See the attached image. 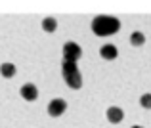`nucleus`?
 Returning <instances> with one entry per match:
<instances>
[{
  "label": "nucleus",
  "mask_w": 151,
  "mask_h": 128,
  "mask_svg": "<svg viewBox=\"0 0 151 128\" xmlns=\"http://www.w3.org/2000/svg\"><path fill=\"white\" fill-rule=\"evenodd\" d=\"M81 55H82V50L77 42H67L65 46H63V61L77 63L78 59H81Z\"/></svg>",
  "instance_id": "3"
},
{
  "label": "nucleus",
  "mask_w": 151,
  "mask_h": 128,
  "mask_svg": "<svg viewBox=\"0 0 151 128\" xmlns=\"http://www.w3.org/2000/svg\"><path fill=\"white\" fill-rule=\"evenodd\" d=\"M100 55L103 59H115L119 55V50H117V46H113V44H103V46L100 48Z\"/></svg>",
  "instance_id": "7"
},
{
  "label": "nucleus",
  "mask_w": 151,
  "mask_h": 128,
  "mask_svg": "<svg viewBox=\"0 0 151 128\" xmlns=\"http://www.w3.org/2000/svg\"><path fill=\"white\" fill-rule=\"evenodd\" d=\"M42 29H44L46 33H54V31L58 29V21H55L54 17H44L42 19Z\"/></svg>",
  "instance_id": "9"
},
{
  "label": "nucleus",
  "mask_w": 151,
  "mask_h": 128,
  "mask_svg": "<svg viewBox=\"0 0 151 128\" xmlns=\"http://www.w3.org/2000/svg\"><path fill=\"white\" fill-rule=\"evenodd\" d=\"M0 75H2L4 78H12L15 75V65L14 63H2V65H0Z\"/></svg>",
  "instance_id": "8"
},
{
  "label": "nucleus",
  "mask_w": 151,
  "mask_h": 128,
  "mask_svg": "<svg viewBox=\"0 0 151 128\" xmlns=\"http://www.w3.org/2000/svg\"><path fill=\"white\" fill-rule=\"evenodd\" d=\"M67 109V101L65 99H52V101L48 103V115H52V117H59V115H63Z\"/></svg>",
  "instance_id": "4"
},
{
  "label": "nucleus",
  "mask_w": 151,
  "mask_h": 128,
  "mask_svg": "<svg viewBox=\"0 0 151 128\" xmlns=\"http://www.w3.org/2000/svg\"><path fill=\"white\" fill-rule=\"evenodd\" d=\"M61 73H63L65 82L69 84V88H73V90L82 88V75H81V71H78L77 63H73V61H63L61 63Z\"/></svg>",
  "instance_id": "2"
},
{
  "label": "nucleus",
  "mask_w": 151,
  "mask_h": 128,
  "mask_svg": "<svg viewBox=\"0 0 151 128\" xmlns=\"http://www.w3.org/2000/svg\"><path fill=\"white\" fill-rule=\"evenodd\" d=\"M140 105L144 109H151V94H144L140 98Z\"/></svg>",
  "instance_id": "11"
},
{
  "label": "nucleus",
  "mask_w": 151,
  "mask_h": 128,
  "mask_svg": "<svg viewBox=\"0 0 151 128\" xmlns=\"http://www.w3.org/2000/svg\"><path fill=\"white\" fill-rule=\"evenodd\" d=\"M105 117H107V121H109L111 124H119V122L124 119V113H122L121 107H109L107 113H105Z\"/></svg>",
  "instance_id": "6"
},
{
  "label": "nucleus",
  "mask_w": 151,
  "mask_h": 128,
  "mask_svg": "<svg viewBox=\"0 0 151 128\" xmlns=\"http://www.w3.org/2000/svg\"><path fill=\"white\" fill-rule=\"evenodd\" d=\"M132 128H144V126H132Z\"/></svg>",
  "instance_id": "12"
},
{
  "label": "nucleus",
  "mask_w": 151,
  "mask_h": 128,
  "mask_svg": "<svg viewBox=\"0 0 151 128\" xmlns=\"http://www.w3.org/2000/svg\"><path fill=\"white\" fill-rule=\"evenodd\" d=\"M144 42H145L144 33H140V31H134V33L130 35V44H132V46H142Z\"/></svg>",
  "instance_id": "10"
},
{
  "label": "nucleus",
  "mask_w": 151,
  "mask_h": 128,
  "mask_svg": "<svg viewBox=\"0 0 151 128\" xmlns=\"http://www.w3.org/2000/svg\"><path fill=\"white\" fill-rule=\"evenodd\" d=\"M119 29H121V21L111 15H98L92 21V31L98 37H109V35L119 33Z\"/></svg>",
  "instance_id": "1"
},
{
  "label": "nucleus",
  "mask_w": 151,
  "mask_h": 128,
  "mask_svg": "<svg viewBox=\"0 0 151 128\" xmlns=\"http://www.w3.org/2000/svg\"><path fill=\"white\" fill-rule=\"evenodd\" d=\"M19 92H21V98H23V99H27V101H35V99L38 98V90H37V86L31 84V82L23 84Z\"/></svg>",
  "instance_id": "5"
}]
</instances>
